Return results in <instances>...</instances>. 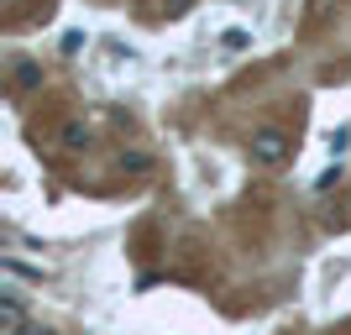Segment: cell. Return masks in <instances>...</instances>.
Returning a JSON list of instances; mask_svg holds the SVG:
<instances>
[{
    "instance_id": "cell-2",
    "label": "cell",
    "mask_w": 351,
    "mask_h": 335,
    "mask_svg": "<svg viewBox=\"0 0 351 335\" xmlns=\"http://www.w3.org/2000/svg\"><path fill=\"white\" fill-rule=\"evenodd\" d=\"M0 330L5 335L21 330V304H16V293H5V304H0Z\"/></svg>"
},
{
    "instance_id": "cell-3",
    "label": "cell",
    "mask_w": 351,
    "mask_h": 335,
    "mask_svg": "<svg viewBox=\"0 0 351 335\" xmlns=\"http://www.w3.org/2000/svg\"><path fill=\"white\" fill-rule=\"evenodd\" d=\"M220 47H226V53H247V47H252V37H247L241 27H231L226 37H220Z\"/></svg>"
},
{
    "instance_id": "cell-4",
    "label": "cell",
    "mask_w": 351,
    "mask_h": 335,
    "mask_svg": "<svg viewBox=\"0 0 351 335\" xmlns=\"http://www.w3.org/2000/svg\"><path fill=\"white\" fill-rule=\"evenodd\" d=\"M16 84L32 89V84H37V69H32V63H21V69H16Z\"/></svg>"
},
{
    "instance_id": "cell-1",
    "label": "cell",
    "mask_w": 351,
    "mask_h": 335,
    "mask_svg": "<svg viewBox=\"0 0 351 335\" xmlns=\"http://www.w3.org/2000/svg\"><path fill=\"white\" fill-rule=\"evenodd\" d=\"M283 152H289V142H283V132H273V126L252 136V158L257 162H283Z\"/></svg>"
}]
</instances>
